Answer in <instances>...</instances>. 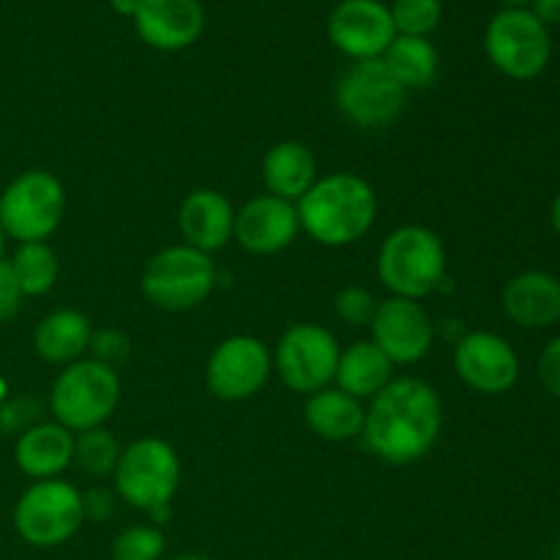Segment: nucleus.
Returning <instances> with one entry per match:
<instances>
[{
	"label": "nucleus",
	"instance_id": "f257e3e1",
	"mask_svg": "<svg viewBox=\"0 0 560 560\" xmlns=\"http://www.w3.org/2000/svg\"><path fill=\"white\" fill-rule=\"evenodd\" d=\"M443 430V405L421 377H394L366 408L361 441L388 465H410L432 452Z\"/></svg>",
	"mask_w": 560,
	"mask_h": 560
},
{
	"label": "nucleus",
	"instance_id": "f03ea898",
	"mask_svg": "<svg viewBox=\"0 0 560 560\" xmlns=\"http://www.w3.org/2000/svg\"><path fill=\"white\" fill-rule=\"evenodd\" d=\"M301 233L315 244L350 246L364 238L377 219V195L366 178L355 173H328L295 202Z\"/></svg>",
	"mask_w": 560,
	"mask_h": 560
},
{
	"label": "nucleus",
	"instance_id": "7ed1b4c3",
	"mask_svg": "<svg viewBox=\"0 0 560 560\" xmlns=\"http://www.w3.org/2000/svg\"><path fill=\"white\" fill-rule=\"evenodd\" d=\"M446 246L424 224H402L377 252V279L397 299H427L446 282Z\"/></svg>",
	"mask_w": 560,
	"mask_h": 560
},
{
	"label": "nucleus",
	"instance_id": "20e7f679",
	"mask_svg": "<svg viewBox=\"0 0 560 560\" xmlns=\"http://www.w3.org/2000/svg\"><path fill=\"white\" fill-rule=\"evenodd\" d=\"M120 402V377L113 366L80 359L63 366L49 392V413L69 432L104 427Z\"/></svg>",
	"mask_w": 560,
	"mask_h": 560
},
{
	"label": "nucleus",
	"instance_id": "39448f33",
	"mask_svg": "<svg viewBox=\"0 0 560 560\" xmlns=\"http://www.w3.org/2000/svg\"><path fill=\"white\" fill-rule=\"evenodd\" d=\"M217 288V262L186 244L156 252L142 268L140 290L156 310L189 312L206 304Z\"/></svg>",
	"mask_w": 560,
	"mask_h": 560
},
{
	"label": "nucleus",
	"instance_id": "423d86ee",
	"mask_svg": "<svg viewBox=\"0 0 560 560\" xmlns=\"http://www.w3.org/2000/svg\"><path fill=\"white\" fill-rule=\"evenodd\" d=\"M115 495L140 512L173 503L180 487V459L164 438H140L120 452L113 474Z\"/></svg>",
	"mask_w": 560,
	"mask_h": 560
},
{
	"label": "nucleus",
	"instance_id": "0eeeda50",
	"mask_svg": "<svg viewBox=\"0 0 560 560\" xmlns=\"http://www.w3.org/2000/svg\"><path fill=\"white\" fill-rule=\"evenodd\" d=\"M85 525L82 492L63 479L33 481L14 506V528L31 547L52 550L66 545Z\"/></svg>",
	"mask_w": 560,
	"mask_h": 560
},
{
	"label": "nucleus",
	"instance_id": "6e6552de",
	"mask_svg": "<svg viewBox=\"0 0 560 560\" xmlns=\"http://www.w3.org/2000/svg\"><path fill=\"white\" fill-rule=\"evenodd\" d=\"M66 189L47 170L20 173L0 195V228L16 244L47 241L63 222Z\"/></svg>",
	"mask_w": 560,
	"mask_h": 560
},
{
	"label": "nucleus",
	"instance_id": "1a4fd4ad",
	"mask_svg": "<svg viewBox=\"0 0 560 560\" xmlns=\"http://www.w3.org/2000/svg\"><path fill=\"white\" fill-rule=\"evenodd\" d=\"M485 49L490 63L509 80H536L552 58L550 27L528 9H503L487 25Z\"/></svg>",
	"mask_w": 560,
	"mask_h": 560
},
{
	"label": "nucleus",
	"instance_id": "9d476101",
	"mask_svg": "<svg viewBox=\"0 0 560 560\" xmlns=\"http://www.w3.org/2000/svg\"><path fill=\"white\" fill-rule=\"evenodd\" d=\"M408 91L399 85L381 58L355 60L337 82L334 102L342 118L355 129L375 131L392 126L402 115Z\"/></svg>",
	"mask_w": 560,
	"mask_h": 560
},
{
	"label": "nucleus",
	"instance_id": "9b49d317",
	"mask_svg": "<svg viewBox=\"0 0 560 560\" xmlns=\"http://www.w3.org/2000/svg\"><path fill=\"white\" fill-rule=\"evenodd\" d=\"M339 353L342 348L328 328L317 323H295L279 337L273 350V370L290 392L310 397L331 386Z\"/></svg>",
	"mask_w": 560,
	"mask_h": 560
},
{
	"label": "nucleus",
	"instance_id": "f8f14e48",
	"mask_svg": "<svg viewBox=\"0 0 560 560\" xmlns=\"http://www.w3.org/2000/svg\"><path fill=\"white\" fill-rule=\"evenodd\" d=\"M273 372V355L266 342L249 334H235L219 342L208 355L206 383L208 392L224 402L252 399L268 383Z\"/></svg>",
	"mask_w": 560,
	"mask_h": 560
},
{
	"label": "nucleus",
	"instance_id": "ddd939ff",
	"mask_svg": "<svg viewBox=\"0 0 560 560\" xmlns=\"http://www.w3.org/2000/svg\"><path fill=\"white\" fill-rule=\"evenodd\" d=\"M454 370L470 392L498 397L517 386L520 355L501 334L468 331L454 348Z\"/></svg>",
	"mask_w": 560,
	"mask_h": 560
},
{
	"label": "nucleus",
	"instance_id": "4468645a",
	"mask_svg": "<svg viewBox=\"0 0 560 560\" xmlns=\"http://www.w3.org/2000/svg\"><path fill=\"white\" fill-rule=\"evenodd\" d=\"M328 42L350 60L383 58L394 42L392 11L383 0H342L328 14Z\"/></svg>",
	"mask_w": 560,
	"mask_h": 560
},
{
	"label": "nucleus",
	"instance_id": "2eb2a0df",
	"mask_svg": "<svg viewBox=\"0 0 560 560\" xmlns=\"http://www.w3.org/2000/svg\"><path fill=\"white\" fill-rule=\"evenodd\" d=\"M372 342L386 353V359L397 364H419L435 342V326L419 301L392 299L377 304L375 317L370 323Z\"/></svg>",
	"mask_w": 560,
	"mask_h": 560
},
{
	"label": "nucleus",
	"instance_id": "dca6fc26",
	"mask_svg": "<svg viewBox=\"0 0 560 560\" xmlns=\"http://www.w3.org/2000/svg\"><path fill=\"white\" fill-rule=\"evenodd\" d=\"M301 233L295 202L279 200L273 195H257L235 211L233 238L249 255H279Z\"/></svg>",
	"mask_w": 560,
	"mask_h": 560
},
{
	"label": "nucleus",
	"instance_id": "f3484780",
	"mask_svg": "<svg viewBox=\"0 0 560 560\" xmlns=\"http://www.w3.org/2000/svg\"><path fill=\"white\" fill-rule=\"evenodd\" d=\"M135 31L159 52H180L206 31V9L200 0H142Z\"/></svg>",
	"mask_w": 560,
	"mask_h": 560
},
{
	"label": "nucleus",
	"instance_id": "a211bd4d",
	"mask_svg": "<svg viewBox=\"0 0 560 560\" xmlns=\"http://www.w3.org/2000/svg\"><path fill=\"white\" fill-rule=\"evenodd\" d=\"M178 230L184 244L206 255L224 249L233 241L235 208L222 191L195 189L178 208Z\"/></svg>",
	"mask_w": 560,
	"mask_h": 560
},
{
	"label": "nucleus",
	"instance_id": "6ab92c4d",
	"mask_svg": "<svg viewBox=\"0 0 560 560\" xmlns=\"http://www.w3.org/2000/svg\"><path fill=\"white\" fill-rule=\"evenodd\" d=\"M503 312L523 328H550L560 320V279L550 271H523L503 288Z\"/></svg>",
	"mask_w": 560,
	"mask_h": 560
},
{
	"label": "nucleus",
	"instance_id": "aec40b11",
	"mask_svg": "<svg viewBox=\"0 0 560 560\" xmlns=\"http://www.w3.org/2000/svg\"><path fill=\"white\" fill-rule=\"evenodd\" d=\"M14 463L33 481L58 479L74 463V432L58 421H38L16 435Z\"/></svg>",
	"mask_w": 560,
	"mask_h": 560
},
{
	"label": "nucleus",
	"instance_id": "412c9836",
	"mask_svg": "<svg viewBox=\"0 0 560 560\" xmlns=\"http://www.w3.org/2000/svg\"><path fill=\"white\" fill-rule=\"evenodd\" d=\"M304 421L317 438L331 443H348L361 438L366 421V408L361 399L350 397L342 388L328 386L310 394L304 408Z\"/></svg>",
	"mask_w": 560,
	"mask_h": 560
},
{
	"label": "nucleus",
	"instance_id": "4be33fe9",
	"mask_svg": "<svg viewBox=\"0 0 560 560\" xmlns=\"http://www.w3.org/2000/svg\"><path fill=\"white\" fill-rule=\"evenodd\" d=\"M317 180V162L310 148L299 140H282L262 156V184L268 195L299 202Z\"/></svg>",
	"mask_w": 560,
	"mask_h": 560
},
{
	"label": "nucleus",
	"instance_id": "5701e85b",
	"mask_svg": "<svg viewBox=\"0 0 560 560\" xmlns=\"http://www.w3.org/2000/svg\"><path fill=\"white\" fill-rule=\"evenodd\" d=\"M91 337L93 326L88 315H82L80 310H55L42 317L33 331V348H36L38 359L47 364L69 366L85 359Z\"/></svg>",
	"mask_w": 560,
	"mask_h": 560
},
{
	"label": "nucleus",
	"instance_id": "b1692460",
	"mask_svg": "<svg viewBox=\"0 0 560 560\" xmlns=\"http://www.w3.org/2000/svg\"><path fill=\"white\" fill-rule=\"evenodd\" d=\"M394 381V364L372 339H361L339 353L334 383L355 399H372Z\"/></svg>",
	"mask_w": 560,
	"mask_h": 560
},
{
	"label": "nucleus",
	"instance_id": "393cba45",
	"mask_svg": "<svg viewBox=\"0 0 560 560\" xmlns=\"http://www.w3.org/2000/svg\"><path fill=\"white\" fill-rule=\"evenodd\" d=\"M381 60L405 91L430 88L438 77V66H441L435 44L421 36H394Z\"/></svg>",
	"mask_w": 560,
	"mask_h": 560
},
{
	"label": "nucleus",
	"instance_id": "a878e982",
	"mask_svg": "<svg viewBox=\"0 0 560 560\" xmlns=\"http://www.w3.org/2000/svg\"><path fill=\"white\" fill-rule=\"evenodd\" d=\"M11 268L20 282L25 299H38L47 295L55 288L60 273L58 255L47 241H33V244H20L16 252L11 255Z\"/></svg>",
	"mask_w": 560,
	"mask_h": 560
},
{
	"label": "nucleus",
	"instance_id": "bb28decb",
	"mask_svg": "<svg viewBox=\"0 0 560 560\" xmlns=\"http://www.w3.org/2000/svg\"><path fill=\"white\" fill-rule=\"evenodd\" d=\"M120 443L118 438L113 435L104 427H96V430L77 432L74 435V463L82 474L93 476V479H104V476L115 474V465L120 459Z\"/></svg>",
	"mask_w": 560,
	"mask_h": 560
},
{
	"label": "nucleus",
	"instance_id": "cd10ccee",
	"mask_svg": "<svg viewBox=\"0 0 560 560\" xmlns=\"http://www.w3.org/2000/svg\"><path fill=\"white\" fill-rule=\"evenodd\" d=\"M388 11H392L397 36L430 38V33L441 25L443 16L441 0H394Z\"/></svg>",
	"mask_w": 560,
	"mask_h": 560
},
{
	"label": "nucleus",
	"instance_id": "c85d7f7f",
	"mask_svg": "<svg viewBox=\"0 0 560 560\" xmlns=\"http://www.w3.org/2000/svg\"><path fill=\"white\" fill-rule=\"evenodd\" d=\"M164 552H167V536L151 523L131 525L113 541V560H164Z\"/></svg>",
	"mask_w": 560,
	"mask_h": 560
},
{
	"label": "nucleus",
	"instance_id": "c756f323",
	"mask_svg": "<svg viewBox=\"0 0 560 560\" xmlns=\"http://www.w3.org/2000/svg\"><path fill=\"white\" fill-rule=\"evenodd\" d=\"M377 304L381 301L370 293L366 288H345L337 293V301H334V310H337L339 320L350 323V326H370L372 317H375Z\"/></svg>",
	"mask_w": 560,
	"mask_h": 560
},
{
	"label": "nucleus",
	"instance_id": "7c9ffc66",
	"mask_svg": "<svg viewBox=\"0 0 560 560\" xmlns=\"http://www.w3.org/2000/svg\"><path fill=\"white\" fill-rule=\"evenodd\" d=\"M88 353H91L93 361L107 364L115 370V366L124 364V361L129 359L131 353L129 337H126L124 331H118V328H102V331H93Z\"/></svg>",
	"mask_w": 560,
	"mask_h": 560
},
{
	"label": "nucleus",
	"instance_id": "2f4dec72",
	"mask_svg": "<svg viewBox=\"0 0 560 560\" xmlns=\"http://www.w3.org/2000/svg\"><path fill=\"white\" fill-rule=\"evenodd\" d=\"M36 413H38V408H36V402H31V399H25V397L9 399V402L0 405V430L22 435V432L31 430L33 424H38Z\"/></svg>",
	"mask_w": 560,
	"mask_h": 560
},
{
	"label": "nucleus",
	"instance_id": "473e14b6",
	"mask_svg": "<svg viewBox=\"0 0 560 560\" xmlns=\"http://www.w3.org/2000/svg\"><path fill=\"white\" fill-rule=\"evenodd\" d=\"M22 301H25V293H22L20 282H16L11 262L3 257L0 260V323L16 317V312L22 310Z\"/></svg>",
	"mask_w": 560,
	"mask_h": 560
},
{
	"label": "nucleus",
	"instance_id": "72a5a7b5",
	"mask_svg": "<svg viewBox=\"0 0 560 560\" xmlns=\"http://www.w3.org/2000/svg\"><path fill=\"white\" fill-rule=\"evenodd\" d=\"M536 372H539V381L545 386V392H550L552 397L560 399V337L550 339L545 345V350L539 353Z\"/></svg>",
	"mask_w": 560,
	"mask_h": 560
},
{
	"label": "nucleus",
	"instance_id": "f704fd0d",
	"mask_svg": "<svg viewBox=\"0 0 560 560\" xmlns=\"http://www.w3.org/2000/svg\"><path fill=\"white\" fill-rule=\"evenodd\" d=\"M115 503H118V495H115V490H107V487H91V490H85V492H82L85 523H88V520L113 517Z\"/></svg>",
	"mask_w": 560,
	"mask_h": 560
},
{
	"label": "nucleus",
	"instance_id": "c9c22d12",
	"mask_svg": "<svg viewBox=\"0 0 560 560\" xmlns=\"http://www.w3.org/2000/svg\"><path fill=\"white\" fill-rule=\"evenodd\" d=\"M528 11L541 25H560V0H530Z\"/></svg>",
	"mask_w": 560,
	"mask_h": 560
},
{
	"label": "nucleus",
	"instance_id": "e433bc0d",
	"mask_svg": "<svg viewBox=\"0 0 560 560\" xmlns=\"http://www.w3.org/2000/svg\"><path fill=\"white\" fill-rule=\"evenodd\" d=\"M109 5H113L115 14L131 16V20H135V14H137V11H140L142 0H109Z\"/></svg>",
	"mask_w": 560,
	"mask_h": 560
},
{
	"label": "nucleus",
	"instance_id": "4c0bfd02",
	"mask_svg": "<svg viewBox=\"0 0 560 560\" xmlns=\"http://www.w3.org/2000/svg\"><path fill=\"white\" fill-rule=\"evenodd\" d=\"M550 224H552V230H556V233L560 235V191H558L556 200H552V206H550Z\"/></svg>",
	"mask_w": 560,
	"mask_h": 560
},
{
	"label": "nucleus",
	"instance_id": "58836bf2",
	"mask_svg": "<svg viewBox=\"0 0 560 560\" xmlns=\"http://www.w3.org/2000/svg\"><path fill=\"white\" fill-rule=\"evenodd\" d=\"M167 560H213V558L202 556V552H180V556H173V558H167Z\"/></svg>",
	"mask_w": 560,
	"mask_h": 560
},
{
	"label": "nucleus",
	"instance_id": "ea45409f",
	"mask_svg": "<svg viewBox=\"0 0 560 560\" xmlns=\"http://www.w3.org/2000/svg\"><path fill=\"white\" fill-rule=\"evenodd\" d=\"M506 9H525V5H530V0H501Z\"/></svg>",
	"mask_w": 560,
	"mask_h": 560
},
{
	"label": "nucleus",
	"instance_id": "a19ab883",
	"mask_svg": "<svg viewBox=\"0 0 560 560\" xmlns=\"http://www.w3.org/2000/svg\"><path fill=\"white\" fill-rule=\"evenodd\" d=\"M3 252H5V233L3 228H0V260H3Z\"/></svg>",
	"mask_w": 560,
	"mask_h": 560
},
{
	"label": "nucleus",
	"instance_id": "79ce46f5",
	"mask_svg": "<svg viewBox=\"0 0 560 560\" xmlns=\"http://www.w3.org/2000/svg\"><path fill=\"white\" fill-rule=\"evenodd\" d=\"M558 541H560V536H558Z\"/></svg>",
	"mask_w": 560,
	"mask_h": 560
}]
</instances>
